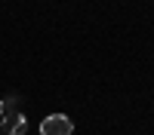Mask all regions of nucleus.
I'll return each instance as SVG.
<instances>
[{
    "instance_id": "1",
    "label": "nucleus",
    "mask_w": 154,
    "mask_h": 135,
    "mask_svg": "<svg viewBox=\"0 0 154 135\" xmlns=\"http://www.w3.org/2000/svg\"><path fill=\"white\" fill-rule=\"evenodd\" d=\"M74 132V123L65 114H49L40 123V135H71Z\"/></svg>"
},
{
    "instance_id": "2",
    "label": "nucleus",
    "mask_w": 154,
    "mask_h": 135,
    "mask_svg": "<svg viewBox=\"0 0 154 135\" xmlns=\"http://www.w3.org/2000/svg\"><path fill=\"white\" fill-rule=\"evenodd\" d=\"M28 129V117L22 110H9L3 114V126H0V135H25Z\"/></svg>"
},
{
    "instance_id": "3",
    "label": "nucleus",
    "mask_w": 154,
    "mask_h": 135,
    "mask_svg": "<svg viewBox=\"0 0 154 135\" xmlns=\"http://www.w3.org/2000/svg\"><path fill=\"white\" fill-rule=\"evenodd\" d=\"M0 101H3V114H9V110H16L19 98H16V95H6V98H0Z\"/></svg>"
},
{
    "instance_id": "4",
    "label": "nucleus",
    "mask_w": 154,
    "mask_h": 135,
    "mask_svg": "<svg viewBox=\"0 0 154 135\" xmlns=\"http://www.w3.org/2000/svg\"><path fill=\"white\" fill-rule=\"evenodd\" d=\"M0 117H3V101H0Z\"/></svg>"
}]
</instances>
